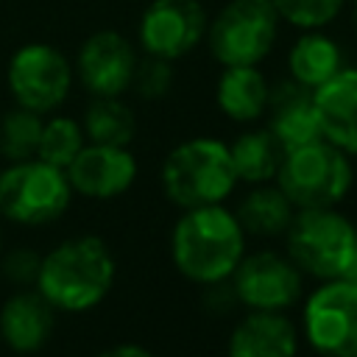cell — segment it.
<instances>
[{
  "label": "cell",
  "instance_id": "obj_4",
  "mask_svg": "<svg viewBox=\"0 0 357 357\" xmlns=\"http://www.w3.org/2000/svg\"><path fill=\"white\" fill-rule=\"evenodd\" d=\"M282 237L284 254L298 265L304 276L326 282L346 276L351 268L357 226L337 206L296 209Z\"/></svg>",
  "mask_w": 357,
  "mask_h": 357
},
{
  "label": "cell",
  "instance_id": "obj_6",
  "mask_svg": "<svg viewBox=\"0 0 357 357\" xmlns=\"http://www.w3.org/2000/svg\"><path fill=\"white\" fill-rule=\"evenodd\" d=\"M67 173L39 156L8 162L0 170V218L17 226H47L59 220L73 201Z\"/></svg>",
  "mask_w": 357,
  "mask_h": 357
},
{
  "label": "cell",
  "instance_id": "obj_13",
  "mask_svg": "<svg viewBox=\"0 0 357 357\" xmlns=\"http://www.w3.org/2000/svg\"><path fill=\"white\" fill-rule=\"evenodd\" d=\"M134 67V47L117 31H98L78 50V78L95 98H120L131 86Z\"/></svg>",
  "mask_w": 357,
  "mask_h": 357
},
{
  "label": "cell",
  "instance_id": "obj_12",
  "mask_svg": "<svg viewBox=\"0 0 357 357\" xmlns=\"http://www.w3.org/2000/svg\"><path fill=\"white\" fill-rule=\"evenodd\" d=\"M206 36V11L198 0H153L139 20V42L148 56L178 59Z\"/></svg>",
  "mask_w": 357,
  "mask_h": 357
},
{
  "label": "cell",
  "instance_id": "obj_18",
  "mask_svg": "<svg viewBox=\"0 0 357 357\" xmlns=\"http://www.w3.org/2000/svg\"><path fill=\"white\" fill-rule=\"evenodd\" d=\"M268 81L257 70V64L226 67L215 86L218 109L234 123H254L268 109Z\"/></svg>",
  "mask_w": 357,
  "mask_h": 357
},
{
  "label": "cell",
  "instance_id": "obj_1",
  "mask_svg": "<svg viewBox=\"0 0 357 357\" xmlns=\"http://www.w3.org/2000/svg\"><path fill=\"white\" fill-rule=\"evenodd\" d=\"M248 234L226 204L181 209L170 231L173 268L192 284L226 282L245 254Z\"/></svg>",
  "mask_w": 357,
  "mask_h": 357
},
{
  "label": "cell",
  "instance_id": "obj_24",
  "mask_svg": "<svg viewBox=\"0 0 357 357\" xmlns=\"http://www.w3.org/2000/svg\"><path fill=\"white\" fill-rule=\"evenodd\" d=\"M86 145V134L81 128L78 120L67 117V114H56L50 120H45L42 126V137H39V148H36V156L47 165H56V167H67L78 151Z\"/></svg>",
  "mask_w": 357,
  "mask_h": 357
},
{
  "label": "cell",
  "instance_id": "obj_11",
  "mask_svg": "<svg viewBox=\"0 0 357 357\" xmlns=\"http://www.w3.org/2000/svg\"><path fill=\"white\" fill-rule=\"evenodd\" d=\"M64 173L75 195L89 201H112L134 187L139 165L128 145L86 142L78 156L64 167Z\"/></svg>",
  "mask_w": 357,
  "mask_h": 357
},
{
  "label": "cell",
  "instance_id": "obj_9",
  "mask_svg": "<svg viewBox=\"0 0 357 357\" xmlns=\"http://www.w3.org/2000/svg\"><path fill=\"white\" fill-rule=\"evenodd\" d=\"M229 282L243 310L284 312L304 296V273L287 254L273 248L245 251Z\"/></svg>",
  "mask_w": 357,
  "mask_h": 357
},
{
  "label": "cell",
  "instance_id": "obj_17",
  "mask_svg": "<svg viewBox=\"0 0 357 357\" xmlns=\"http://www.w3.org/2000/svg\"><path fill=\"white\" fill-rule=\"evenodd\" d=\"M315 109L326 142L357 156V67H343L315 89Z\"/></svg>",
  "mask_w": 357,
  "mask_h": 357
},
{
  "label": "cell",
  "instance_id": "obj_22",
  "mask_svg": "<svg viewBox=\"0 0 357 357\" xmlns=\"http://www.w3.org/2000/svg\"><path fill=\"white\" fill-rule=\"evenodd\" d=\"M81 128L86 142L128 145L137 131V117L120 98H95L84 112Z\"/></svg>",
  "mask_w": 357,
  "mask_h": 357
},
{
  "label": "cell",
  "instance_id": "obj_8",
  "mask_svg": "<svg viewBox=\"0 0 357 357\" xmlns=\"http://www.w3.org/2000/svg\"><path fill=\"white\" fill-rule=\"evenodd\" d=\"M279 31V14L271 0H231L206 28L209 50L223 67L259 64Z\"/></svg>",
  "mask_w": 357,
  "mask_h": 357
},
{
  "label": "cell",
  "instance_id": "obj_5",
  "mask_svg": "<svg viewBox=\"0 0 357 357\" xmlns=\"http://www.w3.org/2000/svg\"><path fill=\"white\" fill-rule=\"evenodd\" d=\"M273 181L296 209L337 206L354 184V167L349 153L326 139H315L310 145L284 151Z\"/></svg>",
  "mask_w": 357,
  "mask_h": 357
},
{
  "label": "cell",
  "instance_id": "obj_23",
  "mask_svg": "<svg viewBox=\"0 0 357 357\" xmlns=\"http://www.w3.org/2000/svg\"><path fill=\"white\" fill-rule=\"evenodd\" d=\"M42 126H45L42 114L25 106L6 112L0 120V156L6 162H22V159L36 156Z\"/></svg>",
  "mask_w": 357,
  "mask_h": 357
},
{
  "label": "cell",
  "instance_id": "obj_15",
  "mask_svg": "<svg viewBox=\"0 0 357 357\" xmlns=\"http://www.w3.org/2000/svg\"><path fill=\"white\" fill-rule=\"evenodd\" d=\"M56 312L36 287H17L0 307V340L17 354H33L53 337Z\"/></svg>",
  "mask_w": 357,
  "mask_h": 357
},
{
  "label": "cell",
  "instance_id": "obj_30",
  "mask_svg": "<svg viewBox=\"0 0 357 357\" xmlns=\"http://www.w3.org/2000/svg\"><path fill=\"white\" fill-rule=\"evenodd\" d=\"M0 251H3V229H0Z\"/></svg>",
  "mask_w": 357,
  "mask_h": 357
},
{
  "label": "cell",
  "instance_id": "obj_28",
  "mask_svg": "<svg viewBox=\"0 0 357 357\" xmlns=\"http://www.w3.org/2000/svg\"><path fill=\"white\" fill-rule=\"evenodd\" d=\"M98 357H153V351L139 343H114V346L103 349Z\"/></svg>",
  "mask_w": 357,
  "mask_h": 357
},
{
  "label": "cell",
  "instance_id": "obj_3",
  "mask_svg": "<svg viewBox=\"0 0 357 357\" xmlns=\"http://www.w3.org/2000/svg\"><path fill=\"white\" fill-rule=\"evenodd\" d=\"M159 178L167 201L178 209L226 204L240 184L229 142L215 137H192L178 142L165 156Z\"/></svg>",
  "mask_w": 357,
  "mask_h": 357
},
{
  "label": "cell",
  "instance_id": "obj_14",
  "mask_svg": "<svg viewBox=\"0 0 357 357\" xmlns=\"http://www.w3.org/2000/svg\"><path fill=\"white\" fill-rule=\"evenodd\" d=\"M265 114H268V131L279 139L284 151L324 139L315 109V89L301 86L293 78L271 86Z\"/></svg>",
  "mask_w": 357,
  "mask_h": 357
},
{
  "label": "cell",
  "instance_id": "obj_26",
  "mask_svg": "<svg viewBox=\"0 0 357 357\" xmlns=\"http://www.w3.org/2000/svg\"><path fill=\"white\" fill-rule=\"evenodd\" d=\"M131 86L145 100L165 98L170 92V86H173V67H170V61L167 59H159V56H148V59L137 61Z\"/></svg>",
  "mask_w": 357,
  "mask_h": 357
},
{
  "label": "cell",
  "instance_id": "obj_31",
  "mask_svg": "<svg viewBox=\"0 0 357 357\" xmlns=\"http://www.w3.org/2000/svg\"><path fill=\"white\" fill-rule=\"evenodd\" d=\"M354 28H357V6H354Z\"/></svg>",
  "mask_w": 357,
  "mask_h": 357
},
{
  "label": "cell",
  "instance_id": "obj_21",
  "mask_svg": "<svg viewBox=\"0 0 357 357\" xmlns=\"http://www.w3.org/2000/svg\"><path fill=\"white\" fill-rule=\"evenodd\" d=\"M343 67L346 64H343L340 45L324 33L298 36L296 45L290 47V56H287L290 78L298 81L301 86H310V89H318L332 75H337Z\"/></svg>",
  "mask_w": 357,
  "mask_h": 357
},
{
  "label": "cell",
  "instance_id": "obj_10",
  "mask_svg": "<svg viewBox=\"0 0 357 357\" xmlns=\"http://www.w3.org/2000/svg\"><path fill=\"white\" fill-rule=\"evenodd\" d=\"M6 78L17 106L47 114L67 100L73 86V67L53 45L33 42L11 56Z\"/></svg>",
  "mask_w": 357,
  "mask_h": 357
},
{
  "label": "cell",
  "instance_id": "obj_20",
  "mask_svg": "<svg viewBox=\"0 0 357 357\" xmlns=\"http://www.w3.org/2000/svg\"><path fill=\"white\" fill-rule=\"evenodd\" d=\"M229 153H231V165H234L237 178L248 187L273 181L279 167H282V159H284V148L268 131V126L265 128H248V131L237 134L229 142Z\"/></svg>",
  "mask_w": 357,
  "mask_h": 357
},
{
  "label": "cell",
  "instance_id": "obj_7",
  "mask_svg": "<svg viewBox=\"0 0 357 357\" xmlns=\"http://www.w3.org/2000/svg\"><path fill=\"white\" fill-rule=\"evenodd\" d=\"M301 335L321 357H357V282L326 279L304 296Z\"/></svg>",
  "mask_w": 357,
  "mask_h": 357
},
{
  "label": "cell",
  "instance_id": "obj_19",
  "mask_svg": "<svg viewBox=\"0 0 357 357\" xmlns=\"http://www.w3.org/2000/svg\"><path fill=\"white\" fill-rule=\"evenodd\" d=\"M293 212H296V206L279 190L276 181L254 184L234 206V215H237L243 231L248 237H262V240L284 234V229L293 220Z\"/></svg>",
  "mask_w": 357,
  "mask_h": 357
},
{
  "label": "cell",
  "instance_id": "obj_27",
  "mask_svg": "<svg viewBox=\"0 0 357 357\" xmlns=\"http://www.w3.org/2000/svg\"><path fill=\"white\" fill-rule=\"evenodd\" d=\"M39 265H42V254L39 251H33L28 245H17V248L3 254L0 276L6 282H11L14 287H33L36 276H39Z\"/></svg>",
  "mask_w": 357,
  "mask_h": 357
},
{
  "label": "cell",
  "instance_id": "obj_2",
  "mask_svg": "<svg viewBox=\"0 0 357 357\" xmlns=\"http://www.w3.org/2000/svg\"><path fill=\"white\" fill-rule=\"evenodd\" d=\"M117 259L98 234H75L42 254L36 290L59 312H89L114 287Z\"/></svg>",
  "mask_w": 357,
  "mask_h": 357
},
{
  "label": "cell",
  "instance_id": "obj_29",
  "mask_svg": "<svg viewBox=\"0 0 357 357\" xmlns=\"http://www.w3.org/2000/svg\"><path fill=\"white\" fill-rule=\"evenodd\" d=\"M346 279H354L357 282V243H354V259H351V268H349Z\"/></svg>",
  "mask_w": 357,
  "mask_h": 357
},
{
  "label": "cell",
  "instance_id": "obj_16",
  "mask_svg": "<svg viewBox=\"0 0 357 357\" xmlns=\"http://www.w3.org/2000/svg\"><path fill=\"white\" fill-rule=\"evenodd\" d=\"M301 335L284 312L248 310L229 332L226 357H298Z\"/></svg>",
  "mask_w": 357,
  "mask_h": 357
},
{
  "label": "cell",
  "instance_id": "obj_25",
  "mask_svg": "<svg viewBox=\"0 0 357 357\" xmlns=\"http://www.w3.org/2000/svg\"><path fill=\"white\" fill-rule=\"evenodd\" d=\"M276 14L298 28H321L337 17L343 0H271Z\"/></svg>",
  "mask_w": 357,
  "mask_h": 357
}]
</instances>
